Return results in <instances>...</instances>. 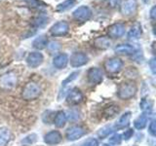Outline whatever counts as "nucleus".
I'll return each instance as SVG.
<instances>
[{"label":"nucleus","mask_w":156,"mask_h":146,"mask_svg":"<svg viewBox=\"0 0 156 146\" xmlns=\"http://www.w3.org/2000/svg\"><path fill=\"white\" fill-rule=\"evenodd\" d=\"M41 94V89L36 83L29 82L23 87L22 96L23 99L26 100H33L36 99L37 97Z\"/></svg>","instance_id":"nucleus-1"},{"label":"nucleus","mask_w":156,"mask_h":146,"mask_svg":"<svg viewBox=\"0 0 156 146\" xmlns=\"http://www.w3.org/2000/svg\"><path fill=\"white\" fill-rule=\"evenodd\" d=\"M136 92V87L133 83H123L118 89L117 96L121 99H130Z\"/></svg>","instance_id":"nucleus-2"},{"label":"nucleus","mask_w":156,"mask_h":146,"mask_svg":"<svg viewBox=\"0 0 156 146\" xmlns=\"http://www.w3.org/2000/svg\"><path fill=\"white\" fill-rule=\"evenodd\" d=\"M18 83V77L14 72H8L0 78V88L3 90H10Z\"/></svg>","instance_id":"nucleus-3"},{"label":"nucleus","mask_w":156,"mask_h":146,"mask_svg":"<svg viewBox=\"0 0 156 146\" xmlns=\"http://www.w3.org/2000/svg\"><path fill=\"white\" fill-rule=\"evenodd\" d=\"M72 16L76 21L86 22L92 17V10L88 6H80L73 11Z\"/></svg>","instance_id":"nucleus-4"},{"label":"nucleus","mask_w":156,"mask_h":146,"mask_svg":"<svg viewBox=\"0 0 156 146\" xmlns=\"http://www.w3.org/2000/svg\"><path fill=\"white\" fill-rule=\"evenodd\" d=\"M69 31V26L66 21L56 23L50 28V32L53 36H65Z\"/></svg>","instance_id":"nucleus-5"},{"label":"nucleus","mask_w":156,"mask_h":146,"mask_svg":"<svg viewBox=\"0 0 156 146\" xmlns=\"http://www.w3.org/2000/svg\"><path fill=\"white\" fill-rule=\"evenodd\" d=\"M88 81L93 85H98L104 79V73L99 67H92L88 71Z\"/></svg>","instance_id":"nucleus-6"},{"label":"nucleus","mask_w":156,"mask_h":146,"mask_svg":"<svg viewBox=\"0 0 156 146\" xmlns=\"http://www.w3.org/2000/svg\"><path fill=\"white\" fill-rule=\"evenodd\" d=\"M88 61H89L88 56L86 54L81 53V52L74 53L70 57V60H68V61H70V65L72 67H80V66L85 65L88 62Z\"/></svg>","instance_id":"nucleus-7"},{"label":"nucleus","mask_w":156,"mask_h":146,"mask_svg":"<svg viewBox=\"0 0 156 146\" xmlns=\"http://www.w3.org/2000/svg\"><path fill=\"white\" fill-rule=\"evenodd\" d=\"M122 67H123V61L120 58H110V60L106 61L105 63V68L108 73H117L119 72Z\"/></svg>","instance_id":"nucleus-8"},{"label":"nucleus","mask_w":156,"mask_h":146,"mask_svg":"<svg viewBox=\"0 0 156 146\" xmlns=\"http://www.w3.org/2000/svg\"><path fill=\"white\" fill-rule=\"evenodd\" d=\"M43 61H44V57H43L42 54L39 53V52L30 53L27 57V65L31 68H36L39 65H41Z\"/></svg>","instance_id":"nucleus-9"},{"label":"nucleus","mask_w":156,"mask_h":146,"mask_svg":"<svg viewBox=\"0 0 156 146\" xmlns=\"http://www.w3.org/2000/svg\"><path fill=\"white\" fill-rule=\"evenodd\" d=\"M107 33H108L109 37L111 38H120L124 35L125 33V26L122 23H113L107 29Z\"/></svg>","instance_id":"nucleus-10"},{"label":"nucleus","mask_w":156,"mask_h":146,"mask_svg":"<svg viewBox=\"0 0 156 146\" xmlns=\"http://www.w3.org/2000/svg\"><path fill=\"white\" fill-rule=\"evenodd\" d=\"M85 130L82 128V127L79 126H74V127H71L67 130L66 131V137L68 140L73 141V140H76L78 138L82 137L83 135L85 134Z\"/></svg>","instance_id":"nucleus-11"},{"label":"nucleus","mask_w":156,"mask_h":146,"mask_svg":"<svg viewBox=\"0 0 156 146\" xmlns=\"http://www.w3.org/2000/svg\"><path fill=\"white\" fill-rule=\"evenodd\" d=\"M136 7H138V3H136V0H126L122 4L120 11L124 16H130V15H133L136 12Z\"/></svg>","instance_id":"nucleus-12"},{"label":"nucleus","mask_w":156,"mask_h":146,"mask_svg":"<svg viewBox=\"0 0 156 146\" xmlns=\"http://www.w3.org/2000/svg\"><path fill=\"white\" fill-rule=\"evenodd\" d=\"M67 102L69 104H78L83 100V94L80 90H78L77 88L72 89L67 95Z\"/></svg>","instance_id":"nucleus-13"},{"label":"nucleus","mask_w":156,"mask_h":146,"mask_svg":"<svg viewBox=\"0 0 156 146\" xmlns=\"http://www.w3.org/2000/svg\"><path fill=\"white\" fill-rule=\"evenodd\" d=\"M45 142L47 144H50V145H55V144H58L60 143L62 141V135L61 134L58 133L57 130H52L50 133H48L46 135H45Z\"/></svg>","instance_id":"nucleus-14"},{"label":"nucleus","mask_w":156,"mask_h":146,"mask_svg":"<svg viewBox=\"0 0 156 146\" xmlns=\"http://www.w3.org/2000/svg\"><path fill=\"white\" fill-rule=\"evenodd\" d=\"M94 46L100 50H106L111 46V41L109 40L108 37L101 36L98 37L94 40Z\"/></svg>","instance_id":"nucleus-15"},{"label":"nucleus","mask_w":156,"mask_h":146,"mask_svg":"<svg viewBox=\"0 0 156 146\" xmlns=\"http://www.w3.org/2000/svg\"><path fill=\"white\" fill-rule=\"evenodd\" d=\"M68 56L66 54H61V55L57 56L53 60V64L55 67L58 68V69H62V68H65L67 63H68Z\"/></svg>","instance_id":"nucleus-16"},{"label":"nucleus","mask_w":156,"mask_h":146,"mask_svg":"<svg viewBox=\"0 0 156 146\" xmlns=\"http://www.w3.org/2000/svg\"><path fill=\"white\" fill-rule=\"evenodd\" d=\"M141 33H143L141 26L140 23H136L131 27V29L128 32V39H130V40H136V39H139L140 37Z\"/></svg>","instance_id":"nucleus-17"},{"label":"nucleus","mask_w":156,"mask_h":146,"mask_svg":"<svg viewBox=\"0 0 156 146\" xmlns=\"http://www.w3.org/2000/svg\"><path fill=\"white\" fill-rule=\"evenodd\" d=\"M136 51L134 46L130 45V44H120V45L115 47V52L122 55H132Z\"/></svg>","instance_id":"nucleus-18"},{"label":"nucleus","mask_w":156,"mask_h":146,"mask_svg":"<svg viewBox=\"0 0 156 146\" xmlns=\"http://www.w3.org/2000/svg\"><path fill=\"white\" fill-rule=\"evenodd\" d=\"M11 138V133L7 128H0V146H6Z\"/></svg>","instance_id":"nucleus-19"},{"label":"nucleus","mask_w":156,"mask_h":146,"mask_svg":"<svg viewBox=\"0 0 156 146\" xmlns=\"http://www.w3.org/2000/svg\"><path fill=\"white\" fill-rule=\"evenodd\" d=\"M130 120H131V113L130 112H126V113H124L123 115H122L120 117V119L117 121L115 127L117 129H123L129 125Z\"/></svg>","instance_id":"nucleus-20"},{"label":"nucleus","mask_w":156,"mask_h":146,"mask_svg":"<svg viewBox=\"0 0 156 146\" xmlns=\"http://www.w3.org/2000/svg\"><path fill=\"white\" fill-rule=\"evenodd\" d=\"M47 45H48V39L45 35H41L37 37L32 43L33 48L37 49V50H42V49H44Z\"/></svg>","instance_id":"nucleus-21"},{"label":"nucleus","mask_w":156,"mask_h":146,"mask_svg":"<svg viewBox=\"0 0 156 146\" xmlns=\"http://www.w3.org/2000/svg\"><path fill=\"white\" fill-rule=\"evenodd\" d=\"M75 3H76V0H65V1L60 3L57 6V11L58 12L66 11V10L70 9L71 7L74 6Z\"/></svg>","instance_id":"nucleus-22"},{"label":"nucleus","mask_w":156,"mask_h":146,"mask_svg":"<svg viewBox=\"0 0 156 146\" xmlns=\"http://www.w3.org/2000/svg\"><path fill=\"white\" fill-rule=\"evenodd\" d=\"M146 124H147V117H146V115H144V114L140 115L139 118H136L134 122V126L136 130L144 129Z\"/></svg>","instance_id":"nucleus-23"},{"label":"nucleus","mask_w":156,"mask_h":146,"mask_svg":"<svg viewBox=\"0 0 156 146\" xmlns=\"http://www.w3.org/2000/svg\"><path fill=\"white\" fill-rule=\"evenodd\" d=\"M66 123V115L65 112H58V113L56 115L55 118V125L58 127V128H62L63 126Z\"/></svg>","instance_id":"nucleus-24"},{"label":"nucleus","mask_w":156,"mask_h":146,"mask_svg":"<svg viewBox=\"0 0 156 146\" xmlns=\"http://www.w3.org/2000/svg\"><path fill=\"white\" fill-rule=\"evenodd\" d=\"M111 131H112L111 127H109V126L104 127V128L100 130V131H99V136H100V137H101V138L106 137V136L108 135L111 133Z\"/></svg>","instance_id":"nucleus-25"},{"label":"nucleus","mask_w":156,"mask_h":146,"mask_svg":"<svg viewBox=\"0 0 156 146\" xmlns=\"http://www.w3.org/2000/svg\"><path fill=\"white\" fill-rule=\"evenodd\" d=\"M122 141V138H121V135L118 134H115L111 136L109 138V143L113 144V145H119Z\"/></svg>","instance_id":"nucleus-26"},{"label":"nucleus","mask_w":156,"mask_h":146,"mask_svg":"<svg viewBox=\"0 0 156 146\" xmlns=\"http://www.w3.org/2000/svg\"><path fill=\"white\" fill-rule=\"evenodd\" d=\"M36 140H37V136H36V134H32L27 135L24 139H23L22 142H23V143H27V144H32V143H34V142H36Z\"/></svg>","instance_id":"nucleus-27"},{"label":"nucleus","mask_w":156,"mask_h":146,"mask_svg":"<svg viewBox=\"0 0 156 146\" xmlns=\"http://www.w3.org/2000/svg\"><path fill=\"white\" fill-rule=\"evenodd\" d=\"M119 108L118 106H110L108 109H107V117H113L116 113H118Z\"/></svg>","instance_id":"nucleus-28"},{"label":"nucleus","mask_w":156,"mask_h":146,"mask_svg":"<svg viewBox=\"0 0 156 146\" xmlns=\"http://www.w3.org/2000/svg\"><path fill=\"white\" fill-rule=\"evenodd\" d=\"M78 74H79V72H73V73H71V74L68 76L66 79L62 82V85L63 86H66L67 83H69V82H71V81H73L74 79H76V77L78 76Z\"/></svg>","instance_id":"nucleus-29"},{"label":"nucleus","mask_w":156,"mask_h":146,"mask_svg":"<svg viewBox=\"0 0 156 146\" xmlns=\"http://www.w3.org/2000/svg\"><path fill=\"white\" fill-rule=\"evenodd\" d=\"M140 108L143 109V110H146V111H150L151 110V104L148 102V100H146V99H143L140 102Z\"/></svg>","instance_id":"nucleus-30"},{"label":"nucleus","mask_w":156,"mask_h":146,"mask_svg":"<svg viewBox=\"0 0 156 146\" xmlns=\"http://www.w3.org/2000/svg\"><path fill=\"white\" fill-rule=\"evenodd\" d=\"M48 48L50 49L51 51H57V50H58V49L61 48V45H60V43L53 41V42H51V43H49Z\"/></svg>","instance_id":"nucleus-31"},{"label":"nucleus","mask_w":156,"mask_h":146,"mask_svg":"<svg viewBox=\"0 0 156 146\" xmlns=\"http://www.w3.org/2000/svg\"><path fill=\"white\" fill-rule=\"evenodd\" d=\"M148 130H149V134L152 135V136H155L156 135V124H155L154 121H152L150 123V125L148 127Z\"/></svg>","instance_id":"nucleus-32"},{"label":"nucleus","mask_w":156,"mask_h":146,"mask_svg":"<svg viewBox=\"0 0 156 146\" xmlns=\"http://www.w3.org/2000/svg\"><path fill=\"white\" fill-rule=\"evenodd\" d=\"M134 134V130H132V129H129V130H125V133L123 134V139L125 140H129L132 136H133Z\"/></svg>","instance_id":"nucleus-33"},{"label":"nucleus","mask_w":156,"mask_h":146,"mask_svg":"<svg viewBox=\"0 0 156 146\" xmlns=\"http://www.w3.org/2000/svg\"><path fill=\"white\" fill-rule=\"evenodd\" d=\"M148 64H149V67L151 69V72H152L153 74H155L156 73V61H155V58H151Z\"/></svg>","instance_id":"nucleus-34"},{"label":"nucleus","mask_w":156,"mask_h":146,"mask_svg":"<svg viewBox=\"0 0 156 146\" xmlns=\"http://www.w3.org/2000/svg\"><path fill=\"white\" fill-rule=\"evenodd\" d=\"M84 146H99V142H98L97 139L91 138V139H89V140L87 141Z\"/></svg>","instance_id":"nucleus-35"},{"label":"nucleus","mask_w":156,"mask_h":146,"mask_svg":"<svg viewBox=\"0 0 156 146\" xmlns=\"http://www.w3.org/2000/svg\"><path fill=\"white\" fill-rule=\"evenodd\" d=\"M120 2H121V0H107V3H108L112 8L118 6Z\"/></svg>","instance_id":"nucleus-36"},{"label":"nucleus","mask_w":156,"mask_h":146,"mask_svg":"<svg viewBox=\"0 0 156 146\" xmlns=\"http://www.w3.org/2000/svg\"><path fill=\"white\" fill-rule=\"evenodd\" d=\"M155 10H156L155 6H153L152 8H151V10H150V18L152 19H155Z\"/></svg>","instance_id":"nucleus-37"},{"label":"nucleus","mask_w":156,"mask_h":146,"mask_svg":"<svg viewBox=\"0 0 156 146\" xmlns=\"http://www.w3.org/2000/svg\"><path fill=\"white\" fill-rule=\"evenodd\" d=\"M104 146H108V145H107V144H104Z\"/></svg>","instance_id":"nucleus-38"}]
</instances>
